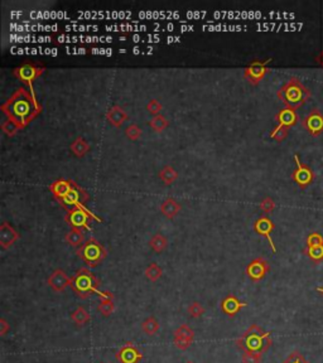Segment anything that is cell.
I'll return each mask as SVG.
<instances>
[{
	"instance_id": "4dcf8cb0",
	"label": "cell",
	"mask_w": 323,
	"mask_h": 363,
	"mask_svg": "<svg viewBox=\"0 0 323 363\" xmlns=\"http://www.w3.org/2000/svg\"><path fill=\"white\" fill-rule=\"evenodd\" d=\"M1 130H3V133L5 134L6 137H14L18 131L22 130V128L18 124H15L14 121H12V120L6 119V121H4L1 124Z\"/></svg>"
},
{
	"instance_id": "60d3db41",
	"label": "cell",
	"mask_w": 323,
	"mask_h": 363,
	"mask_svg": "<svg viewBox=\"0 0 323 363\" xmlns=\"http://www.w3.org/2000/svg\"><path fill=\"white\" fill-rule=\"evenodd\" d=\"M193 339H188V338H180V337H175L173 339V344L177 347L180 351H186L191 344H192Z\"/></svg>"
},
{
	"instance_id": "4fadbf2b",
	"label": "cell",
	"mask_w": 323,
	"mask_h": 363,
	"mask_svg": "<svg viewBox=\"0 0 323 363\" xmlns=\"http://www.w3.org/2000/svg\"><path fill=\"white\" fill-rule=\"evenodd\" d=\"M270 270V265L263 257H256L246 267V275L250 278L253 281H260L266 276V274Z\"/></svg>"
},
{
	"instance_id": "f546056e",
	"label": "cell",
	"mask_w": 323,
	"mask_h": 363,
	"mask_svg": "<svg viewBox=\"0 0 323 363\" xmlns=\"http://www.w3.org/2000/svg\"><path fill=\"white\" fill-rule=\"evenodd\" d=\"M306 253L308 255L309 259L315 262H320L323 260V245L322 246H313L306 249Z\"/></svg>"
},
{
	"instance_id": "6da1fadb",
	"label": "cell",
	"mask_w": 323,
	"mask_h": 363,
	"mask_svg": "<svg viewBox=\"0 0 323 363\" xmlns=\"http://www.w3.org/2000/svg\"><path fill=\"white\" fill-rule=\"evenodd\" d=\"M0 110L3 111L6 119L24 129L42 112V106L37 97H33L26 87H19L5 102L0 105Z\"/></svg>"
},
{
	"instance_id": "f6af8a7d",
	"label": "cell",
	"mask_w": 323,
	"mask_h": 363,
	"mask_svg": "<svg viewBox=\"0 0 323 363\" xmlns=\"http://www.w3.org/2000/svg\"><path fill=\"white\" fill-rule=\"evenodd\" d=\"M186 363H195V362H192V361H187Z\"/></svg>"
},
{
	"instance_id": "603a6c76",
	"label": "cell",
	"mask_w": 323,
	"mask_h": 363,
	"mask_svg": "<svg viewBox=\"0 0 323 363\" xmlns=\"http://www.w3.org/2000/svg\"><path fill=\"white\" fill-rule=\"evenodd\" d=\"M71 319L75 322L76 326H79V327H82L85 326V324H88V322L91 320V315L88 314V311L86 310V309L84 308V307H77V308L75 309V310L71 313Z\"/></svg>"
},
{
	"instance_id": "9a60e30c",
	"label": "cell",
	"mask_w": 323,
	"mask_h": 363,
	"mask_svg": "<svg viewBox=\"0 0 323 363\" xmlns=\"http://www.w3.org/2000/svg\"><path fill=\"white\" fill-rule=\"evenodd\" d=\"M274 228H275V224H274V222L271 221L270 218L266 217V216L258 218V220L255 221V223H254V230H255V232L259 233V235H262V236H264V237H266V240H268L273 252L277 253L278 249L275 247V245H274L273 238H271V236H270Z\"/></svg>"
},
{
	"instance_id": "7402d4cb",
	"label": "cell",
	"mask_w": 323,
	"mask_h": 363,
	"mask_svg": "<svg viewBox=\"0 0 323 363\" xmlns=\"http://www.w3.org/2000/svg\"><path fill=\"white\" fill-rule=\"evenodd\" d=\"M90 149H91L90 144H88V142L86 141L84 138H80V137L76 138V139L71 142V145H70V150L72 151L73 155L77 158L85 157V155L88 154Z\"/></svg>"
},
{
	"instance_id": "74e56055",
	"label": "cell",
	"mask_w": 323,
	"mask_h": 363,
	"mask_svg": "<svg viewBox=\"0 0 323 363\" xmlns=\"http://www.w3.org/2000/svg\"><path fill=\"white\" fill-rule=\"evenodd\" d=\"M263 355L260 353H250V352H244L242 353V363H262Z\"/></svg>"
},
{
	"instance_id": "ee69618b",
	"label": "cell",
	"mask_w": 323,
	"mask_h": 363,
	"mask_svg": "<svg viewBox=\"0 0 323 363\" xmlns=\"http://www.w3.org/2000/svg\"><path fill=\"white\" fill-rule=\"evenodd\" d=\"M316 290H317L318 293H321L323 295V288H317V289H316Z\"/></svg>"
},
{
	"instance_id": "ab89813d",
	"label": "cell",
	"mask_w": 323,
	"mask_h": 363,
	"mask_svg": "<svg viewBox=\"0 0 323 363\" xmlns=\"http://www.w3.org/2000/svg\"><path fill=\"white\" fill-rule=\"evenodd\" d=\"M282 363H309V362L306 358L303 357V355L300 352L294 351L293 353H291V355H289L286 360L283 361Z\"/></svg>"
},
{
	"instance_id": "7a4b0ae2",
	"label": "cell",
	"mask_w": 323,
	"mask_h": 363,
	"mask_svg": "<svg viewBox=\"0 0 323 363\" xmlns=\"http://www.w3.org/2000/svg\"><path fill=\"white\" fill-rule=\"evenodd\" d=\"M55 198L67 211L73 208H86L85 203L90 199L88 193L71 179H59L50 186Z\"/></svg>"
},
{
	"instance_id": "9c48e42d",
	"label": "cell",
	"mask_w": 323,
	"mask_h": 363,
	"mask_svg": "<svg viewBox=\"0 0 323 363\" xmlns=\"http://www.w3.org/2000/svg\"><path fill=\"white\" fill-rule=\"evenodd\" d=\"M271 61H273L271 58L265 59V61H259V59L253 61L244 70V77L254 86L259 84L260 81L265 77V75L268 73V64Z\"/></svg>"
},
{
	"instance_id": "5b68a950",
	"label": "cell",
	"mask_w": 323,
	"mask_h": 363,
	"mask_svg": "<svg viewBox=\"0 0 323 363\" xmlns=\"http://www.w3.org/2000/svg\"><path fill=\"white\" fill-rule=\"evenodd\" d=\"M100 280L96 276L91 273L88 267H81L77 270L76 275L72 278V285L71 288L75 291L76 295L81 299H86L91 294H97L100 295L101 291L99 290Z\"/></svg>"
},
{
	"instance_id": "ffe728a7",
	"label": "cell",
	"mask_w": 323,
	"mask_h": 363,
	"mask_svg": "<svg viewBox=\"0 0 323 363\" xmlns=\"http://www.w3.org/2000/svg\"><path fill=\"white\" fill-rule=\"evenodd\" d=\"M180 208H182L180 204L178 203L175 198H171V197L164 199L163 203L160 204V212L163 213L164 217H167L168 220H173V218H175L176 216L179 213Z\"/></svg>"
},
{
	"instance_id": "2e32d148",
	"label": "cell",
	"mask_w": 323,
	"mask_h": 363,
	"mask_svg": "<svg viewBox=\"0 0 323 363\" xmlns=\"http://www.w3.org/2000/svg\"><path fill=\"white\" fill-rule=\"evenodd\" d=\"M19 238H21V235L8 222H3L0 224V246L3 250L12 247Z\"/></svg>"
},
{
	"instance_id": "8992f818",
	"label": "cell",
	"mask_w": 323,
	"mask_h": 363,
	"mask_svg": "<svg viewBox=\"0 0 323 363\" xmlns=\"http://www.w3.org/2000/svg\"><path fill=\"white\" fill-rule=\"evenodd\" d=\"M77 255L88 267H96L106 259L108 251L96 238L90 237L85 242L84 246L77 250Z\"/></svg>"
},
{
	"instance_id": "8d00e7d4",
	"label": "cell",
	"mask_w": 323,
	"mask_h": 363,
	"mask_svg": "<svg viewBox=\"0 0 323 363\" xmlns=\"http://www.w3.org/2000/svg\"><path fill=\"white\" fill-rule=\"evenodd\" d=\"M274 208H275V202H274L273 198L265 197L260 202V209H262V212L265 213V215H269V213L273 212Z\"/></svg>"
},
{
	"instance_id": "5bb4252c",
	"label": "cell",
	"mask_w": 323,
	"mask_h": 363,
	"mask_svg": "<svg viewBox=\"0 0 323 363\" xmlns=\"http://www.w3.org/2000/svg\"><path fill=\"white\" fill-rule=\"evenodd\" d=\"M47 282H48V286H50L55 293H63L68 286L72 285V278H70V276L64 273L63 270H61V269H57V270H55L51 274L48 280H47Z\"/></svg>"
},
{
	"instance_id": "30bf717a",
	"label": "cell",
	"mask_w": 323,
	"mask_h": 363,
	"mask_svg": "<svg viewBox=\"0 0 323 363\" xmlns=\"http://www.w3.org/2000/svg\"><path fill=\"white\" fill-rule=\"evenodd\" d=\"M294 162H295L297 168L293 171L292 178H293V180L295 182V184L299 186L300 188L302 189L307 188L308 186H311L313 179H315V171L312 170L309 167L304 166V164L300 162L299 155L298 154L294 155Z\"/></svg>"
},
{
	"instance_id": "484cf974",
	"label": "cell",
	"mask_w": 323,
	"mask_h": 363,
	"mask_svg": "<svg viewBox=\"0 0 323 363\" xmlns=\"http://www.w3.org/2000/svg\"><path fill=\"white\" fill-rule=\"evenodd\" d=\"M146 274V278L151 282H155L162 278L163 275V269L157 264V262H151L150 265H148V267L144 271Z\"/></svg>"
},
{
	"instance_id": "7bdbcfd3",
	"label": "cell",
	"mask_w": 323,
	"mask_h": 363,
	"mask_svg": "<svg viewBox=\"0 0 323 363\" xmlns=\"http://www.w3.org/2000/svg\"><path fill=\"white\" fill-rule=\"evenodd\" d=\"M320 61H321V64H322V67H323V51H322V53H321V57H320Z\"/></svg>"
},
{
	"instance_id": "44dd1931",
	"label": "cell",
	"mask_w": 323,
	"mask_h": 363,
	"mask_svg": "<svg viewBox=\"0 0 323 363\" xmlns=\"http://www.w3.org/2000/svg\"><path fill=\"white\" fill-rule=\"evenodd\" d=\"M64 241L67 242L71 247H75V249L79 250L80 247L84 246L86 240H85V235L84 232H82V230H79V228H71V230L64 235Z\"/></svg>"
},
{
	"instance_id": "836d02e7",
	"label": "cell",
	"mask_w": 323,
	"mask_h": 363,
	"mask_svg": "<svg viewBox=\"0 0 323 363\" xmlns=\"http://www.w3.org/2000/svg\"><path fill=\"white\" fill-rule=\"evenodd\" d=\"M125 135L129 140H139L142 137V129L137 125V124H130L128 128L125 129Z\"/></svg>"
},
{
	"instance_id": "d6a6232c",
	"label": "cell",
	"mask_w": 323,
	"mask_h": 363,
	"mask_svg": "<svg viewBox=\"0 0 323 363\" xmlns=\"http://www.w3.org/2000/svg\"><path fill=\"white\" fill-rule=\"evenodd\" d=\"M288 134H289V128H286V126H282V125H278L277 128L271 131L269 137H270L271 139L275 140V141L280 142V141H283V140L286 139L287 137H288Z\"/></svg>"
},
{
	"instance_id": "3957f363",
	"label": "cell",
	"mask_w": 323,
	"mask_h": 363,
	"mask_svg": "<svg viewBox=\"0 0 323 363\" xmlns=\"http://www.w3.org/2000/svg\"><path fill=\"white\" fill-rule=\"evenodd\" d=\"M271 335L270 332H265L258 324H253L249 327L241 337L236 339V346L242 352H250V353H265L270 348Z\"/></svg>"
},
{
	"instance_id": "83f0119b",
	"label": "cell",
	"mask_w": 323,
	"mask_h": 363,
	"mask_svg": "<svg viewBox=\"0 0 323 363\" xmlns=\"http://www.w3.org/2000/svg\"><path fill=\"white\" fill-rule=\"evenodd\" d=\"M142 331L148 335H154L159 331V323L154 317H149L142 323Z\"/></svg>"
},
{
	"instance_id": "52a82bcc",
	"label": "cell",
	"mask_w": 323,
	"mask_h": 363,
	"mask_svg": "<svg viewBox=\"0 0 323 363\" xmlns=\"http://www.w3.org/2000/svg\"><path fill=\"white\" fill-rule=\"evenodd\" d=\"M95 220L97 222H102L101 218L93 215L88 208H73L67 211L64 216V221L70 224L71 228H79V230H91L90 222Z\"/></svg>"
},
{
	"instance_id": "8fae6325",
	"label": "cell",
	"mask_w": 323,
	"mask_h": 363,
	"mask_svg": "<svg viewBox=\"0 0 323 363\" xmlns=\"http://www.w3.org/2000/svg\"><path fill=\"white\" fill-rule=\"evenodd\" d=\"M115 358L119 363H139L143 360V353L138 349L134 343L128 342L117 352Z\"/></svg>"
},
{
	"instance_id": "1f68e13d",
	"label": "cell",
	"mask_w": 323,
	"mask_h": 363,
	"mask_svg": "<svg viewBox=\"0 0 323 363\" xmlns=\"http://www.w3.org/2000/svg\"><path fill=\"white\" fill-rule=\"evenodd\" d=\"M173 337H180V338H188V339H193L195 338V332L193 329L189 328L187 324H182L178 327L175 332H173Z\"/></svg>"
},
{
	"instance_id": "d590c367",
	"label": "cell",
	"mask_w": 323,
	"mask_h": 363,
	"mask_svg": "<svg viewBox=\"0 0 323 363\" xmlns=\"http://www.w3.org/2000/svg\"><path fill=\"white\" fill-rule=\"evenodd\" d=\"M162 109H163V108H162L160 102L158 101V100H155V99L149 100V102L147 104V111H148V112L150 113L153 117L157 116V115H160V111H162Z\"/></svg>"
},
{
	"instance_id": "f35d334b",
	"label": "cell",
	"mask_w": 323,
	"mask_h": 363,
	"mask_svg": "<svg viewBox=\"0 0 323 363\" xmlns=\"http://www.w3.org/2000/svg\"><path fill=\"white\" fill-rule=\"evenodd\" d=\"M323 245V236L318 232H312L311 235L307 237V246H322Z\"/></svg>"
},
{
	"instance_id": "f1b7e54d",
	"label": "cell",
	"mask_w": 323,
	"mask_h": 363,
	"mask_svg": "<svg viewBox=\"0 0 323 363\" xmlns=\"http://www.w3.org/2000/svg\"><path fill=\"white\" fill-rule=\"evenodd\" d=\"M97 310L102 317H110L115 310V303L113 299H100Z\"/></svg>"
},
{
	"instance_id": "e575fe53",
	"label": "cell",
	"mask_w": 323,
	"mask_h": 363,
	"mask_svg": "<svg viewBox=\"0 0 323 363\" xmlns=\"http://www.w3.org/2000/svg\"><path fill=\"white\" fill-rule=\"evenodd\" d=\"M205 313V308L198 302L192 303V304L188 307V315L193 319H197V318L202 317Z\"/></svg>"
},
{
	"instance_id": "7c38bea8",
	"label": "cell",
	"mask_w": 323,
	"mask_h": 363,
	"mask_svg": "<svg viewBox=\"0 0 323 363\" xmlns=\"http://www.w3.org/2000/svg\"><path fill=\"white\" fill-rule=\"evenodd\" d=\"M303 128L312 137H318L323 133V113L320 110H312L302 121Z\"/></svg>"
},
{
	"instance_id": "ba28073f",
	"label": "cell",
	"mask_w": 323,
	"mask_h": 363,
	"mask_svg": "<svg viewBox=\"0 0 323 363\" xmlns=\"http://www.w3.org/2000/svg\"><path fill=\"white\" fill-rule=\"evenodd\" d=\"M43 72H44V66H37V64H33V63H24V64H22V66L14 68L13 75H14L15 77L19 80V81H22L23 84H28L33 97H37L34 93V88H33V84H34L35 80H37Z\"/></svg>"
},
{
	"instance_id": "cb8c5ba5",
	"label": "cell",
	"mask_w": 323,
	"mask_h": 363,
	"mask_svg": "<svg viewBox=\"0 0 323 363\" xmlns=\"http://www.w3.org/2000/svg\"><path fill=\"white\" fill-rule=\"evenodd\" d=\"M149 246H150V249L154 251V252L157 253L163 252L167 249V246H168V238L159 232L155 233V235L150 238Z\"/></svg>"
},
{
	"instance_id": "4316f807",
	"label": "cell",
	"mask_w": 323,
	"mask_h": 363,
	"mask_svg": "<svg viewBox=\"0 0 323 363\" xmlns=\"http://www.w3.org/2000/svg\"><path fill=\"white\" fill-rule=\"evenodd\" d=\"M169 125V121L164 115H157V116L151 117V120L149 121V126H150L155 133H162V131L166 130Z\"/></svg>"
},
{
	"instance_id": "d4e9b609",
	"label": "cell",
	"mask_w": 323,
	"mask_h": 363,
	"mask_svg": "<svg viewBox=\"0 0 323 363\" xmlns=\"http://www.w3.org/2000/svg\"><path fill=\"white\" fill-rule=\"evenodd\" d=\"M159 178L166 186H171V184L175 183L176 180L178 179V171L173 167L166 166L160 169Z\"/></svg>"
},
{
	"instance_id": "277c9868",
	"label": "cell",
	"mask_w": 323,
	"mask_h": 363,
	"mask_svg": "<svg viewBox=\"0 0 323 363\" xmlns=\"http://www.w3.org/2000/svg\"><path fill=\"white\" fill-rule=\"evenodd\" d=\"M277 95L278 99L286 105L287 108L293 109V110L302 108L311 97L308 88L297 77H292L288 82L283 84Z\"/></svg>"
},
{
	"instance_id": "b9f144b4",
	"label": "cell",
	"mask_w": 323,
	"mask_h": 363,
	"mask_svg": "<svg viewBox=\"0 0 323 363\" xmlns=\"http://www.w3.org/2000/svg\"><path fill=\"white\" fill-rule=\"evenodd\" d=\"M9 329H10L9 323L6 322L4 318H1V319H0V335H1V337H4V335H5V334L9 332Z\"/></svg>"
},
{
	"instance_id": "ac0fdd59",
	"label": "cell",
	"mask_w": 323,
	"mask_h": 363,
	"mask_svg": "<svg viewBox=\"0 0 323 363\" xmlns=\"http://www.w3.org/2000/svg\"><path fill=\"white\" fill-rule=\"evenodd\" d=\"M128 117L129 116L126 111L121 106H119V105L113 106L106 112V120H108L109 124L113 125L114 128H121V125L128 120Z\"/></svg>"
},
{
	"instance_id": "e0dca14e",
	"label": "cell",
	"mask_w": 323,
	"mask_h": 363,
	"mask_svg": "<svg viewBox=\"0 0 323 363\" xmlns=\"http://www.w3.org/2000/svg\"><path fill=\"white\" fill-rule=\"evenodd\" d=\"M220 307H221V310L224 311L226 315H229V317H235L236 314L239 313L242 308L248 307V303L241 302V300L237 299L235 295L229 294V295H226V297L222 299Z\"/></svg>"
},
{
	"instance_id": "d6986e66",
	"label": "cell",
	"mask_w": 323,
	"mask_h": 363,
	"mask_svg": "<svg viewBox=\"0 0 323 363\" xmlns=\"http://www.w3.org/2000/svg\"><path fill=\"white\" fill-rule=\"evenodd\" d=\"M275 120H277L278 125L286 126V128H292L298 122V115L295 110L293 109H282L279 112L275 115Z\"/></svg>"
}]
</instances>
